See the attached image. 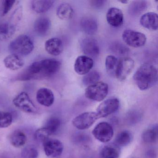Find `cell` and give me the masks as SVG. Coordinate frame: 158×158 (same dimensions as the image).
Returning <instances> with one entry per match:
<instances>
[{"instance_id":"e575fe53","label":"cell","mask_w":158,"mask_h":158,"mask_svg":"<svg viewBox=\"0 0 158 158\" xmlns=\"http://www.w3.org/2000/svg\"><path fill=\"white\" fill-rule=\"evenodd\" d=\"M112 51L115 54L119 55H124L127 54L129 51L128 48L122 43L115 42L111 47Z\"/></svg>"},{"instance_id":"4fadbf2b","label":"cell","mask_w":158,"mask_h":158,"mask_svg":"<svg viewBox=\"0 0 158 158\" xmlns=\"http://www.w3.org/2000/svg\"><path fill=\"white\" fill-rule=\"evenodd\" d=\"M93 65L94 61L92 58L82 55L77 58L74 67L75 71L77 73L81 75H85L90 72Z\"/></svg>"},{"instance_id":"6da1fadb","label":"cell","mask_w":158,"mask_h":158,"mask_svg":"<svg viewBox=\"0 0 158 158\" xmlns=\"http://www.w3.org/2000/svg\"><path fill=\"white\" fill-rule=\"evenodd\" d=\"M61 64L54 59H47L33 63L22 73L16 80L26 81L39 80L52 76L59 72Z\"/></svg>"},{"instance_id":"484cf974","label":"cell","mask_w":158,"mask_h":158,"mask_svg":"<svg viewBox=\"0 0 158 158\" xmlns=\"http://www.w3.org/2000/svg\"><path fill=\"white\" fill-rule=\"evenodd\" d=\"M133 140V135L128 130H124L119 133L115 139V145L118 147H126Z\"/></svg>"},{"instance_id":"7c38bea8","label":"cell","mask_w":158,"mask_h":158,"mask_svg":"<svg viewBox=\"0 0 158 158\" xmlns=\"http://www.w3.org/2000/svg\"><path fill=\"white\" fill-rule=\"evenodd\" d=\"M80 47L83 52L88 57L96 58L99 54L98 43L96 40L86 38L81 41Z\"/></svg>"},{"instance_id":"8fae6325","label":"cell","mask_w":158,"mask_h":158,"mask_svg":"<svg viewBox=\"0 0 158 158\" xmlns=\"http://www.w3.org/2000/svg\"><path fill=\"white\" fill-rule=\"evenodd\" d=\"M43 144L45 154L48 157L59 158L63 152V144L59 139L49 138Z\"/></svg>"},{"instance_id":"44dd1931","label":"cell","mask_w":158,"mask_h":158,"mask_svg":"<svg viewBox=\"0 0 158 158\" xmlns=\"http://www.w3.org/2000/svg\"><path fill=\"white\" fill-rule=\"evenodd\" d=\"M54 2V1L48 0L33 1L31 2V9L36 13H44L48 11L51 8Z\"/></svg>"},{"instance_id":"5b68a950","label":"cell","mask_w":158,"mask_h":158,"mask_svg":"<svg viewBox=\"0 0 158 158\" xmlns=\"http://www.w3.org/2000/svg\"><path fill=\"white\" fill-rule=\"evenodd\" d=\"M122 38L127 45L134 48L144 46L147 41V38L144 34L131 29L124 30Z\"/></svg>"},{"instance_id":"5bb4252c","label":"cell","mask_w":158,"mask_h":158,"mask_svg":"<svg viewBox=\"0 0 158 158\" xmlns=\"http://www.w3.org/2000/svg\"><path fill=\"white\" fill-rule=\"evenodd\" d=\"M106 20L109 24L111 26L120 27L123 23V14L120 9L112 7L109 9L107 11Z\"/></svg>"},{"instance_id":"ac0fdd59","label":"cell","mask_w":158,"mask_h":158,"mask_svg":"<svg viewBox=\"0 0 158 158\" xmlns=\"http://www.w3.org/2000/svg\"><path fill=\"white\" fill-rule=\"evenodd\" d=\"M3 63L7 69L12 71L20 70L25 64L24 61L21 56L13 53L5 57Z\"/></svg>"},{"instance_id":"2e32d148","label":"cell","mask_w":158,"mask_h":158,"mask_svg":"<svg viewBox=\"0 0 158 158\" xmlns=\"http://www.w3.org/2000/svg\"><path fill=\"white\" fill-rule=\"evenodd\" d=\"M139 23L143 27L151 31L158 29V17L157 14L154 12H148L142 15Z\"/></svg>"},{"instance_id":"e0dca14e","label":"cell","mask_w":158,"mask_h":158,"mask_svg":"<svg viewBox=\"0 0 158 158\" xmlns=\"http://www.w3.org/2000/svg\"><path fill=\"white\" fill-rule=\"evenodd\" d=\"M46 51L51 55L58 56L60 55L64 49L62 41L58 38H52L46 41L45 44Z\"/></svg>"},{"instance_id":"74e56055","label":"cell","mask_w":158,"mask_h":158,"mask_svg":"<svg viewBox=\"0 0 158 158\" xmlns=\"http://www.w3.org/2000/svg\"><path fill=\"white\" fill-rule=\"evenodd\" d=\"M105 2V1H102V0L91 1H90V4L92 7L95 9H99V8L103 7Z\"/></svg>"},{"instance_id":"ab89813d","label":"cell","mask_w":158,"mask_h":158,"mask_svg":"<svg viewBox=\"0 0 158 158\" xmlns=\"http://www.w3.org/2000/svg\"><path fill=\"white\" fill-rule=\"evenodd\" d=\"M120 2H122V3H127L128 2V1H120Z\"/></svg>"},{"instance_id":"cb8c5ba5","label":"cell","mask_w":158,"mask_h":158,"mask_svg":"<svg viewBox=\"0 0 158 158\" xmlns=\"http://www.w3.org/2000/svg\"><path fill=\"white\" fill-rule=\"evenodd\" d=\"M73 12V9L70 4L63 3L58 6L56 14L61 20H68L72 18Z\"/></svg>"},{"instance_id":"836d02e7","label":"cell","mask_w":158,"mask_h":158,"mask_svg":"<svg viewBox=\"0 0 158 158\" xmlns=\"http://www.w3.org/2000/svg\"><path fill=\"white\" fill-rule=\"evenodd\" d=\"M50 136L49 133L44 127L37 129L35 134V139L38 142L43 143L49 139Z\"/></svg>"},{"instance_id":"d590c367","label":"cell","mask_w":158,"mask_h":158,"mask_svg":"<svg viewBox=\"0 0 158 158\" xmlns=\"http://www.w3.org/2000/svg\"><path fill=\"white\" fill-rule=\"evenodd\" d=\"M16 1L15 0H4L2 1V16L6 15L16 3Z\"/></svg>"},{"instance_id":"52a82bcc","label":"cell","mask_w":158,"mask_h":158,"mask_svg":"<svg viewBox=\"0 0 158 158\" xmlns=\"http://www.w3.org/2000/svg\"><path fill=\"white\" fill-rule=\"evenodd\" d=\"M13 102L15 107L25 112L32 114L37 112L36 107L26 92L19 93L14 98Z\"/></svg>"},{"instance_id":"8992f818","label":"cell","mask_w":158,"mask_h":158,"mask_svg":"<svg viewBox=\"0 0 158 158\" xmlns=\"http://www.w3.org/2000/svg\"><path fill=\"white\" fill-rule=\"evenodd\" d=\"M94 137L102 143H107L110 141L113 137V128L107 122H101L98 124L92 130Z\"/></svg>"},{"instance_id":"d6986e66","label":"cell","mask_w":158,"mask_h":158,"mask_svg":"<svg viewBox=\"0 0 158 158\" xmlns=\"http://www.w3.org/2000/svg\"><path fill=\"white\" fill-rule=\"evenodd\" d=\"M51 27V22L48 17H40L35 21L34 30L35 32L40 36H44L48 35Z\"/></svg>"},{"instance_id":"9c48e42d","label":"cell","mask_w":158,"mask_h":158,"mask_svg":"<svg viewBox=\"0 0 158 158\" xmlns=\"http://www.w3.org/2000/svg\"><path fill=\"white\" fill-rule=\"evenodd\" d=\"M120 106V101L117 98L107 99L102 102L97 109L98 118H104L116 112Z\"/></svg>"},{"instance_id":"7a4b0ae2","label":"cell","mask_w":158,"mask_h":158,"mask_svg":"<svg viewBox=\"0 0 158 158\" xmlns=\"http://www.w3.org/2000/svg\"><path fill=\"white\" fill-rule=\"evenodd\" d=\"M133 79L138 88L146 90L151 88L157 83L158 72L156 67L149 63L142 64L136 71Z\"/></svg>"},{"instance_id":"f546056e","label":"cell","mask_w":158,"mask_h":158,"mask_svg":"<svg viewBox=\"0 0 158 158\" xmlns=\"http://www.w3.org/2000/svg\"><path fill=\"white\" fill-rule=\"evenodd\" d=\"M100 74L97 71H92L89 72L83 77V83L85 86H89L99 82Z\"/></svg>"},{"instance_id":"83f0119b","label":"cell","mask_w":158,"mask_h":158,"mask_svg":"<svg viewBox=\"0 0 158 158\" xmlns=\"http://www.w3.org/2000/svg\"><path fill=\"white\" fill-rule=\"evenodd\" d=\"M142 140L145 143H152L156 142L158 139V127L154 126L143 131L141 135Z\"/></svg>"},{"instance_id":"8d00e7d4","label":"cell","mask_w":158,"mask_h":158,"mask_svg":"<svg viewBox=\"0 0 158 158\" xmlns=\"http://www.w3.org/2000/svg\"><path fill=\"white\" fill-rule=\"evenodd\" d=\"M141 117V115L140 113L137 111H133L127 114V121L128 123L133 125L139 122Z\"/></svg>"},{"instance_id":"4dcf8cb0","label":"cell","mask_w":158,"mask_h":158,"mask_svg":"<svg viewBox=\"0 0 158 158\" xmlns=\"http://www.w3.org/2000/svg\"><path fill=\"white\" fill-rule=\"evenodd\" d=\"M118 62V60L115 56L109 55L106 57L105 60V67L107 72L110 74L115 75Z\"/></svg>"},{"instance_id":"1f68e13d","label":"cell","mask_w":158,"mask_h":158,"mask_svg":"<svg viewBox=\"0 0 158 158\" xmlns=\"http://www.w3.org/2000/svg\"><path fill=\"white\" fill-rule=\"evenodd\" d=\"M13 122L11 114L0 111V128H6L10 126Z\"/></svg>"},{"instance_id":"f35d334b","label":"cell","mask_w":158,"mask_h":158,"mask_svg":"<svg viewBox=\"0 0 158 158\" xmlns=\"http://www.w3.org/2000/svg\"><path fill=\"white\" fill-rule=\"evenodd\" d=\"M145 158H157V153L154 150H149L145 153Z\"/></svg>"},{"instance_id":"277c9868","label":"cell","mask_w":158,"mask_h":158,"mask_svg":"<svg viewBox=\"0 0 158 158\" xmlns=\"http://www.w3.org/2000/svg\"><path fill=\"white\" fill-rule=\"evenodd\" d=\"M108 92L109 86L108 84L99 81L86 88L85 90V96L91 100L101 102L106 98Z\"/></svg>"},{"instance_id":"3957f363","label":"cell","mask_w":158,"mask_h":158,"mask_svg":"<svg viewBox=\"0 0 158 158\" xmlns=\"http://www.w3.org/2000/svg\"><path fill=\"white\" fill-rule=\"evenodd\" d=\"M34 44L29 36L22 35L18 36L10 42L9 50L13 54L21 56L30 54L34 50Z\"/></svg>"},{"instance_id":"30bf717a","label":"cell","mask_w":158,"mask_h":158,"mask_svg":"<svg viewBox=\"0 0 158 158\" xmlns=\"http://www.w3.org/2000/svg\"><path fill=\"white\" fill-rule=\"evenodd\" d=\"M135 67V61L129 57H123L118 61L115 76L119 81L125 80Z\"/></svg>"},{"instance_id":"ba28073f","label":"cell","mask_w":158,"mask_h":158,"mask_svg":"<svg viewBox=\"0 0 158 158\" xmlns=\"http://www.w3.org/2000/svg\"><path fill=\"white\" fill-rule=\"evenodd\" d=\"M98 119L95 112H86L79 114L72 121L73 125L79 130L89 128Z\"/></svg>"},{"instance_id":"f1b7e54d","label":"cell","mask_w":158,"mask_h":158,"mask_svg":"<svg viewBox=\"0 0 158 158\" xmlns=\"http://www.w3.org/2000/svg\"><path fill=\"white\" fill-rule=\"evenodd\" d=\"M60 120L58 117H51L47 121L44 127L50 135H55L59 131L61 126Z\"/></svg>"},{"instance_id":"603a6c76","label":"cell","mask_w":158,"mask_h":158,"mask_svg":"<svg viewBox=\"0 0 158 158\" xmlns=\"http://www.w3.org/2000/svg\"><path fill=\"white\" fill-rule=\"evenodd\" d=\"M120 148L115 144H108L102 148L100 155L102 158H118L120 155Z\"/></svg>"},{"instance_id":"ffe728a7","label":"cell","mask_w":158,"mask_h":158,"mask_svg":"<svg viewBox=\"0 0 158 158\" xmlns=\"http://www.w3.org/2000/svg\"><path fill=\"white\" fill-rule=\"evenodd\" d=\"M80 27L85 34L89 35H95L98 31V23L93 17L86 16L81 19Z\"/></svg>"},{"instance_id":"9a60e30c","label":"cell","mask_w":158,"mask_h":158,"mask_svg":"<svg viewBox=\"0 0 158 158\" xmlns=\"http://www.w3.org/2000/svg\"><path fill=\"white\" fill-rule=\"evenodd\" d=\"M36 99L41 105L50 107L54 103L55 98L53 92L50 89L47 88H41L37 92Z\"/></svg>"},{"instance_id":"d4e9b609","label":"cell","mask_w":158,"mask_h":158,"mask_svg":"<svg viewBox=\"0 0 158 158\" xmlns=\"http://www.w3.org/2000/svg\"><path fill=\"white\" fill-rule=\"evenodd\" d=\"M27 137L24 132L17 130L13 132L10 137V141L13 146L15 148L23 147L26 143Z\"/></svg>"},{"instance_id":"d6a6232c","label":"cell","mask_w":158,"mask_h":158,"mask_svg":"<svg viewBox=\"0 0 158 158\" xmlns=\"http://www.w3.org/2000/svg\"><path fill=\"white\" fill-rule=\"evenodd\" d=\"M38 151L35 147L28 146L22 150L21 158H38Z\"/></svg>"},{"instance_id":"7402d4cb","label":"cell","mask_w":158,"mask_h":158,"mask_svg":"<svg viewBox=\"0 0 158 158\" xmlns=\"http://www.w3.org/2000/svg\"><path fill=\"white\" fill-rule=\"evenodd\" d=\"M16 31L14 24L8 22L0 23V40H6L13 36Z\"/></svg>"},{"instance_id":"4316f807","label":"cell","mask_w":158,"mask_h":158,"mask_svg":"<svg viewBox=\"0 0 158 158\" xmlns=\"http://www.w3.org/2000/svg\"><path fill=\"white\" fill-rule=\"evenodd\" d=\"M148 8V2L145 1H136L130 4L128 7V12L133 16L140 14Z\"/></svg>"}]
</instances>
